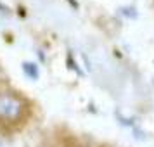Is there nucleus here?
I'll return each instance as SVG.
<instances>
[{
  "label": "nucleus",
  "mask_w": 154,
  "mask_h": 147,
  "mask_svg": "<svg viewBox=\"0 0 154 147\" xmlns=\"http://www.w3.org/2000/svg\"><path fill=\"white\" fill-rule=\"evenodd\" d=\"M23 71L26 73V76L31 78V80H36L38 78V66L33 63H24L23 64Z\"/></svg>",
  "instance_id": "2"
},
{
  "label": "nucleus",
  "mask_w": 154,
  "mask_h": 147,
  "mask_svg": "<svg viewBox=\"0 0 154 147\" xmlns=\"http://www.w3.org/2000/svg\"><path fill=\"white\" fill-rule=\"evenodd\" d=\"M0 147H2V145H0Z\"/></svg>",
  "instance_id": "3"
},
{
  "label": "nucleus",
  "mask_w": 154,
  "mask_h": 147,
  "mask_svg": "<svg viewBox=\"0 0 154 147\" xmlns=\"http://www.w3.org/2000/svg\"><path fill=\"white\" fill-rule=\"evenodd\" d=\"M23 102L14 95L9 93H0V118L16 121L23 114Z\"/></svg>",
  "instance_id": "1"
}]
</instances>
